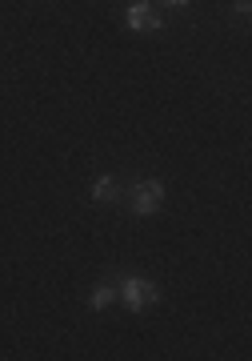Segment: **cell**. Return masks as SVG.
<instances>
[{"label":"cell","instance_id":"6da1fadb","mask_svg":"<svg viewBox=\"0 0 252 361\" xmlns=\"http://www.w3.org/2000/svg\"><path fill=\"white\" fill-rule=\"evenodd\" d=\"M116 293L125 297V305L132 313L149 310V305H156V301H160V289H156L149 277H120V281H116Z\"/></svg>","mask_w":252,"mask_h":361},{"label":"cell","instance_id":"277c9868","mask_svg":"<svg viewBox=\"0 0 252 361\" xmlns=\"http://www.w3.org/2000/svg\"><path fill=\"white\" fill-rule=\"evenodd\" d=\"M120 193H125V189H120L116 177H96L92 180V201H96V205H113V201H120Z\"/></svg>","mask_w":252,"mask_h":361},{"label":"cell","instance_id":"7a4b0ae2","mask_svg":"<svg viewBox=\"0 0 252 361\" xmlns=\"http://www.w3.org/2000/svg\"><path fill=\"white\" fill-rule=\"evenodd\" d=\"M128 193H132V213H137V217H152V213L164 205V185L160 180H137Z\"/></svg>","mask_w":252,"mask_h":361},{"label":"cell","instance_id":"5b68a950","mask_svg":"<svg viewBox=\"0 0 252 361\" xmlns=\"http://www.w3.org/2000/svg\"><path fill=\"white\" fill-rule=\"evenodd\" d=\"M113 297H116V285L113 281H101L96 289H92V310H104V305H113Z\"/></svg>","mask_w":252,"mask_h":361},{"label":"cell","instance_id":"3957f363","mask_svg":"<svg viewBox=\"0 0 252 361\" xmlns=\"http://www.w3.org/2000/svg\"><path fill=\"white\" fill-rule=\"evenodd\" d=\"M125 25L132 28V32H160V25H164V16L152 8V4H144V0H137L132 8L125 13Z\"/></svg>","mask_w":252,"mask_h":361},{"label":"cell","instance_id":"8992f818","mask_svg":"<svg viewBox=\"0 0 252 361\" xmlns=\"http://www.w3.org/2000/svg\"><path fill=\"white\" fill-rule=\"evenodd\" d=\"M189 0H164V8H184Z\"/></svg>","mask_w":252,"mask_h":361}]
</instances>
